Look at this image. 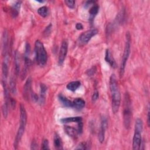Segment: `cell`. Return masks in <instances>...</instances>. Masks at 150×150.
Returning <instances> with one entry per match:
<instances>
[{"label":"cell","mask_w":150,"mask_h":150,"mask_svg":"<svg viewBox=\"0 0 150 150\" xmlns=\"http://www.w3.org/2000/svg\"><path fill=\"white\" fill-rule=\"evenodd\" d=\"M42 149H49V141L47 139H43L42 144V146H41Z\"/></svg>","instance_id":"29"},{"label":"cell","mask_w":150,"mask_h":150,"mask_svg":"<svg viewBox=\"0 0 150 150\" xmlns=\"http://www.w3.org/2000/svg\"><path fill=\"white\" fill-rule=\"evenodd\" d=\"M52 25L50 23L49 24L45 29V30L43 31V35H45L46 36H47L50 33V31H51V28H52Z\"/></svg>","instance_id":"30"},{"label":"cell","mask_w":150,"mask_h":150,"mask_svg":"<svg viewBox=\"0 0 150 150\" xmlns=\"http://www.w3.org/2000/svg\"><path fill=\"white\" fill-rule=\"evenodd\" d=\"M80 86H81L80 81L76 80V81H73L67 84L66 87L70 91H75L80 87Z\"/></svg>","instance_id":"20"},{"label":"cell","mask_w":150,"mask_h":150,"mask_svg":"<svg viewBox=\"0 0 150 150\" xmlns=\"http://www.w3.org/2000/svg\"><path fill=\"white\" fill-rule=\"evenodd\" d=\"M105 60L106 61V62L107 63H108L110 64V66L111 67H112L113 68H115L116 67V64H115V60H114L111 52L110 51V50L108 49H106V50H105Z\"/></svg>","instance_id":"12"},{"label":"cell","mask_w":150,"mask_h":150,"mask_svg":"<svg viewBox=\"0 0 150 150\" xmlns=\"http://www.w3.org/2000/svg\"><path fill=\"white\" fill-rule=\"evenodd\" d=\"M19 127L25 129L26 122H27V114L24 105L22 104H21L19 105Z\"/></svg>","instance_id":"10"},{"label":"cell","mask_w":150,"mask_h":150,"mask_svg":"<svg viewBox=\"0 0 150 150\" xmlns=\"http://www.w3.org/2000/svg\"><path fill=\"white\" fill-rule=\"evenodd\" d=\"M98 30L96 29L88 30L85 32L83 33L79 36V42L83 45H86L90 40V39L93 36L96 35L98 33Z\"/></svg>","instance_id":"5"},{"label":"cell","mask_w":150,"mask_h":150,"mask_svg":"<svg viewBox=\"0 0 150 150\" xmlns=\"http://www.w3.org/2000/svg\"><path fill=\"white\" fill-rule=\"evenodd\" d=\"M10 103L8 102H5L4 101L2 107V115L4 118H6L8 116V110H9V105Z\"/></svg>","instance_id":"25"},{"label":"cell","mask_w":150,"mask_h":150,"mask_svg":"<svg viewBox=\"0 0 150 150\" xmlns=\"http://www.w3.org/2000/svg\"><path fill=\"white\" fill-rule=\"evenodd\" d=\"M94 4H95V1H86L84 4V7L86 8H88L89 6H90L91 5H93Z\"/></svg>","instance_id":"33"},{"label":"cell","mask_w":150,"mask_h":150,"mask_svg":"<svg viewBox=\"0 0 150 150\" xmlns=\"http://www.w3.org/2000/svg\"><path fill=\"white\" fill-rule=\"evenodd\" d=\"M76 29L77 30H82L83 29V26L81 23H77L76 24Z\"/></svg>","instance_id":"36"},{"label":"cell","mask_w":150,"mask_h":150,"mask_svg":"<svg viewBox=\"0 0 150 150\" xmlns=\"http://www.w3.org/2000/svg\"><path fill=\"white\" fill-rule=\"evenodd\" d=\"M58 99L60 103L66 107H73V101L69 100L62 94L58 95Z\"/></svg>","instance_id":"18"},{"label":"cell","mask_w":150,"mask_h":150,"mask_svg":"<svg viewBox=\"0 0 150 150\" xmlns=\"http://www.w3.org/2000/svg\"><path fill=\"white\" fill-rule=\"evenodd\" d=\"M135 129L142 131L143 130V122L141 118H137L135 123Z\"/></svg>","instance_id":"26"},{"label":"cell","mask_w":150,"mask_h":150,"mask_svg":"<svg viewBox=\"0 0 150 150\" xmlns=\"http://www.w3.org/2000/svg\"><path fill=\"white\" fill-rule=\"evenodd\" d=\"M132 118L131 102L130 97L128 93H125L124 100V109H123V122L125 128L128 129L131 125Z\"/></svg>","instance_id":"2"},{"label":"cell","mask_w":150,"mask_h":150,"mask_svg":"<svg viewBox=\"0 0 150 150\" xmlns=\"http://www.w3.org/2000/svg\"><path fill=\"white\" fill-rule=\"evenodd\" d=\"M53 144L56 149H63V143H62V139L57 133H55L53 137Z\"/></svg>","instance_id":"19"},{"label":"cell","mask_w":150,"mask_h":150,"mask_svg":"<svg viewBox=\"0 0 150 150\" xmlns=\"http://www.w3.org/2000/svg\"><path fill=\"white\" fill-rule=\"evenodd\" d=\"M2 80H6L8 76V66L5 62H3L2 64Z\"/></svg>","instance_id":"21"},{"label":"cell","mask_w":150,"mask_h":150,"mask_svg":"<svg viewBox=\"0 0 150 150\" xmlns=\"http://www.w3.org/2000/svg\"><path fill=\"white\" fill-rule=\"evenodd\" d=\"M96 72V69L94 70V67H92L91 69H90V70H88L87 71V73L88 76H93L94 73Z\"/></svg>","instance_id":"35"},{"label":"cell","mask_w":150,"mask_h":150,"mask_svg":"<svg viewBox=\"0 0 150 150\" xmlns=\"http://www.w3.org/2000/svg\"><path fill=\"white\" fill-rule=\"evenodd\" d=\"M98 10H99V6L97 4H96L92 5V6L90 8L88 12L90 14L89 21L90 22L93 21L95 16L97 15V14L98 12Z\"/></svg>","instance_id":"17"},{"label":"cell","mask_w":150,"mask_h":150,"mask_svg":"<svg viewBox=\"0 0 150 150\" xmlns=\"http://www.w3.org/2000/svg\"><path fill=\"white\" fill-rule=\"evenodd\" d=\"M109 87L111 96L112 111L114 114H116L119 110L121 98L118 82L114 74H112L110 77Z\"/></svg>","instance_id":"1"},{"label":"cell","mask_w":150,"mask_h":150,"mask_svg":"<svg viewBox=\"0 0 150 150\" xmlns=\"http://www.w3.org/2000/svg\"><path fill=\"white\" fill-rule=\"evenodd\" d=\"M98 96H99L98 92L97 91H95L91 97V100H92L93 103H94L95 101H96L97 100V99L98 98Z\"/></svg>","instance_id":"32"},{"label":"cell","mask_w":150,"mask_h":150,"mask_svg":"<svg viewBox=\"0 0 150 150\" xmlns=\"http://www.w3.org/2000/svg\"><path fill=\"white\" fill-rule=\"evenodd\" d=\"M14 66L15 74L16 76H18L20 71V57L19 53L17 50L15 52L14 54Z\"/></svg>","instance_id":"15"},{"label":"cell","mask_w":150,"mask_h":150,"mask_svg":"<svg viewBox=\"0 0 150 150\" xmlns=\"http://www.w3.org/2000/svg\"><path fill=\"white\" fill-rule=\"evenodd\" d=\"M64 131L70 137L73 138H76L78 136L79 133L77 129H75L74 128L70 126H66L64 127Z\"/></svg>","instance_id":"16"},{"label":"cell","mask_w":150,"mask_h":150,"mask_svg":"<svg viewBox=\"0 0 150 150\" xmlns=\"http://www.w3.org/2000/svg\"><path fill=\"white\" fill-rule=\"evenodd\" d=\"M35 53L37 63L40 66H45L47 62V54L43 44L39 40L35 43Z\"/></svg>","instance_id":"3"},{"label":"cell","mask_w":150,"mask_h":150,"mask_svg":"<svg viewBox=\"0 0 150 150\" xmlns=\"http://www.w3.org/2000/svg\"><path fill=\"white\" fill-rule=\"evenodd\" d=\"M125 37H126V41H125V43L124 53H123V55L122 57V60H121L120 68V78H122L123 77V75L125 72L126 64H127V60L129 58L130 52H131V36L128 32H127Z\"/></svg>","instance_id":"4"},{"label":"cell","mask_w":150,"mask_h":150,"mask_svg":"<svg viewBox=\"0 0 150 150\" xmlns=\"http://www.w3.org/2000/svg\"><path fill=\"white\" fill-rule=\"evenodd\" d=\"M60 123L62 124H67L71 122L78 123L80 121H82V118L81 117H66L60 120Z\"/></svg>","instance_id":"13"},{"label":"cell","mask_w":150,"mask_h":150,"mask_svg":"<svg viewBox=\"0 0 150 150\" xmlns=\"http://www.w3.org/2000/svg\"><path fill=\"white\" fill-rule=\"evenodd\" d=\"M9 90L11 93L12 94H16V82L15 79L13 77H11L9 81Z\"/></svg>","instance_id":"24"},{"label":"cell","mask_w":150,"mask_h":150,"mask_svg":"<svg viewBox=\"0 0 150 150\" xmlns=\"http://www.w3.org/2000/svg\"><path fill=\"white\" fill-rule=\"evenodd\" d=\"M142 131L134 129V134L132 139V149L134 150H139L141 148L142 142Z\"/></svg>","instance_id":"8"},{"label":"cell","mask_w":150,"mask_h":150,"mask_svg":"<svg viewBox=\"0 0 150 150\" xmlns=\"http://www.w3.org/2000/svg\"><path fill=\"white\" fill-rule=\"evenodd\" d=\"M38 13L42 17L45 18V17L47 16V15H48V13H49L48 8L46 6H41L40 8H39L38 9Z\"/></svg>","instance_id":"23"},{"label":"cell","mask_w":150,"mask_h":150,"mask_svg":"<svg viewBox=\"0 0 150 150\" xmlns=\"http://www.w3.org/2000/svg\"><path fill=\"white\" fill-rule=\"evenodd\" d=\"M89 148H90L89 145L86 142H81L77 146V147L75 149H88Z\"/></svg>","instance_id":"27"},{"label":"cell","mask_w":150,"mask_h":150,"mask_svg":"<svg viewBox=\"0 0 150 150\" xmlns=\"http://www.w3.org/2000/svg\"><path fill=\"white\" fill-rule=\"evenodd\" d=\"M33 91L32 90V80L30 77H28L23 88V97H24L25 100L28 101Z\"/></svg>","instance_id":"9"},{"label":"cell","mask_w":150,"mask_h":150,"mask_svg":"<svg viewBox=\"0 0 150 150\" xmlns=\"http://www.w3.org/2000/svg\"><path fill=\"white\" fill-rule=\"evenodd\" d=\"M2 54L6 56L8 49V32L6 30H4L2 35Z\"/></svg>","instance_id":"11"},{"label":"cell","mask_w":150,"mask_h":150,"mask_svg":"<svg viewBox=\"0 0 150 150\" xmlns=\"http://www.w3.org/2000/svg\"><path fill=\"white\" fill-rule=\"evenodd\" d=\"M149 106L148 107V111H147V124L148 126L149 127Z\"/></svg>","instance_id":"38"},{"label":"cell","mask_w":150,"mask_h":150,"mask_svg":"<svg viewBox=\"0 0 150 150\" xmlns=\"http://www.w3.org/2000/svg\"><path fill=\"white\" fill-rule=\"evenodd\" d=\"M68 50V42L66 40H63L62 42V45L60 46L59 54V59L58 63L60 65H62L65 58L66 57Z\"/></svg>","instance_id":"6"},{"label":"cell","mask_w":150,"mask_h":150,"mask_svg":"<svg viewBox=\"0 0 150 150\" xmlns=\"http://www.w3.org/2000/svg\"><path fill=\"white\" fill-rule=\"evenodd\" d=\"M108 124H107V118L104 117H102L101 118V124H100V128L98 134V141L100 143H103L105 139V130L107 129Z\"/></svg>","instance_id":"7"},{"label":"cell","mask_w":150,"mask_h":150,"mask_svg":"<svg viewBox=\"0 0 150 150\" xmlns=\"http://www.w3.org/2000/svg\"><path fill=\"white\" fill-rule=\"evenodd\" d=\"M77 131H78V133L79 135L81 134L82 132H83V122L82 121H80L79 122L77 123Z\"/></svg>","instance_id":"31"},{"label":"cell","mask_w":150,"mask_h":150,"mask_svg":"<svg viewBox=\"0 0 150 150\" xmlns=\"http://www.w3.org/2000/svg\"><path fill=\"white\" fill-rule=\"evenodd\" d=\"M10 104L11 105V106L12 107V108H13L15 107L16 105V101L14 99H13L12 98H10Z\"/></svg>","instance_id":"37"},{"label":"cell","mask_w":150,"mask_h":150,"mask_svg":"<svg viewBox=\"0 0 150 150\" xmlns=\"http://www.w3.org/2000/svg\"><path fill=\"white\" fill-rule=\"evenodd\" d=\"M40 103H43L45 100L46 93L47 91V87L44 84H40Z\"/></svg>","instance_id":"22"},{"label":"cell","mask_w":150,"mask_h":150,"mask_svg":"<svg viewBox=\"0 0 150 150\" xmlns=\"http://www.w3.org/2000/svg\"><path fill=\"white\" fill-rule=\"evenodd\" d=\"M64 3L66 5L69 7L70 9H74L75 8V1H71V0H66L64 1Z\"/></svg>","instance_id":"28"},{"label":"cell","mask_w":150,"mask_h":150,"mask_svg":"<svg viewBox=\"0 0 150 150\" xmlns=\"http://www.w3.org/2000/svg\"><path fill=\"white\" fill-rule=\"evenodd\" d=\"M38 144H37V142L35 141V140H33V141H32V144H31V147H30V148L32 149H38Z\"/></svg>","instance_id":"34"},{"label":"cell","mask_w":150,"mask_h":150,"mask_svg":"<svg viewBox=\"0 0 150 150\" xmlns=\"http://www.w3.org/2000/svg\"><path fill=\"white\" fill-rule=\"evenodd\" d=\"M85 101L81 98H76L73 101V107L77 110H80L85 106Z\"/></svg>","instance_id":"14"}]
</instances>
